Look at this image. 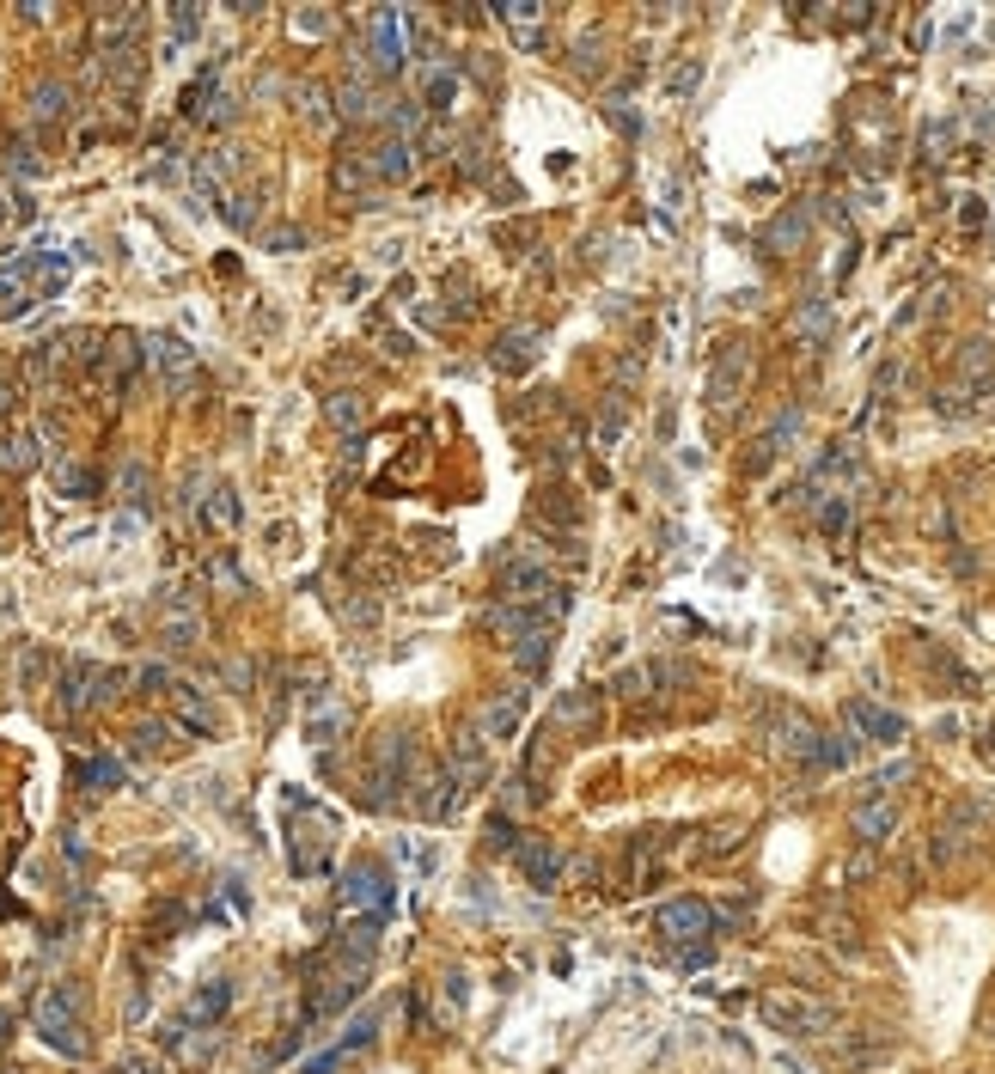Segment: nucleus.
I'll use <instances>...</instances> for the list:
<instances>
[{"mask_svg": "<svg viewBox=\"0 0 995 1074\" xmlns=\"http://www.w3.org/2000/svg\"><path fill=\"white\" fill-rule=\"evenodd\" d=\"M404 13H397V6H379V13H373V25H366V56H373V67H379V74H397V67H404V49H409V43H404Z\"/></svg>", "mask_w": 995, "mask_h": 1074, "instance_id": "1", "label": "nucleus"}, {"mask_svg": "<svg viewBox=\"0 0 995 1074\" xmlns=\"http://www.w3.org/2000/svg\"><path fill=\"white\" fill-rule=\"evenodd\" d=\"M745 379H752V348L745 343H733L721 361L709 366V404L714 409H727V404H739V391H745Z\"/></svg>", "mask_w": 995, "mask_h": 1074, "instance_id": "2", "label": "nucleus"}, {"mask_svg": "<svg viewBox=\"0 0 995 1074\" xmlns=\"http://www.w3.org/2000/svg\"><path fill=\"white\" fill-rule=\"evenodd\" d=\"M660 928H666V940H678V946H696V940L714 928V915H709L703 897H678V904L660 910Z\"/></svg>", "mask_w": 995, "mask_h": 1074, "instance_id": "3", "label": "nucleus"}, {"mask_svg": "<svg viewBox=\"0 0 995 1074\" xmlns=\"http://www.w3.org/2000/svg\"><path fill=\"white\" fill-rule=\"evenodd\" d=\"M409 171H415V153H409V141H397V135H385V141L366 153V178H379V183H404Z\"/></svg>", "mask_w": 995, "mask_h": 1074, "instance_id": "4", "label": "nucleus"}, {"mask_svg": "<svg viewBox=\"0 0 995 1074\" xmlns=\"http://www.w3.org/2000/svg\"><path fill=\"white\" fill-rule=\"evenodd\" d=\"M519 714H526V684H513V690H501V696H488L477 721H483L488 739H508V732L519 727Z\"/></svg>", "mask_w": 995, "mask_h": 1074, "instance_id": "5", "label": "nucleus"}, {"mask_svg": "<svg viewBox=\"0 0 995 1074\" xmlns=\"http://www.w3.org/2000/svg\"><path fill=\"white\" fill-rule=\"evenodd\" d=\"M764 1019H775L782 1032H813L818 1019H825V1008L800 1001V995H764Z\"/></svg>", "mask_w": 995, "mask_h": 1074, "instance_id": "6", "label": "nucleus"}, {"mask_svg": "<svg viewBox=\"0 0 995 1074\" xmlns=\"http://www.w3.org/2000/svg\"><path fill=\"white\" fill-rule=\"evenodd\" d=\"M849 727H861V739H879V745L904 739V721L892 709H874V702H849Z\"/></svg>", "mask_w": 995, "mask_h": 1074, "instance_id": "7", "label": "nucleus"}, {"mask_svg": "<svg viewBox=\"0 0 995 1074\" xmlns=\"http://www.w3.org/2000/svg\"><path fill=\"white\" fill-rule=\"evenodd\" d=\"M538 361V330H508L501 336V348H495V366L501 373H519V366Z\"/></svg>", "mask_w": 995, "mask_h": 1074, "instance_id": "8", "label": "nucleus"}, {"mask_svg": "<svg viewBox=\"0 0 995 1074\" xmlns=\"http://www.w3.org/2000/svg\"><path fill=\"white\" fill-rule=\"evenodd\" d=\"M324 422L343 427V434H354V427L366 422V397L361 391H336V397H324Z\"/></svg>", "mask_w": 995, "mask_h": 1074, "instance_id": "9", "label": "nucleus"}, {"mask_svg": "<svg viewBox=\"0 0 995 1074\" xmlns=\"http://www.w3.org/2000/svg\"><path fill=\"white\" fill-rule=\"evenodd\" d=\"M153 361H159L165 379H178V373H190V366H196V354H190V343H183V336H153Z\"/></svg>", "mask_w": 995, "mask_h": 1074, "instance_id": "10", "label": "nucleus"}, {"mask_svg": "<svg viewBox=\"0 0 995 1074\" xmlns=\"http://www.w3.org/2000/svg\"><path fill=\"white\" fill-rule=\"evenodd\" d=\"M892 824H898V812L886 806V800H867V806L855 812V831L867 836V843H879V836H892Z\"/></svg>", "mask_w": 995, "mask_h": 1074, "instance_id": "11", "label": "nucleus"}, {"mask_svg": "<svg viewBox=\"0 0 995 1074\" xmlns=\"http://www.w3.org/2000/svg\"><path fill=\"white\" fill-rule=\"evenodd\" d=\"M373 110H385V98H373V92H366L361 80H354V86H343V92H336V117L361 122V117H373Z\"/></svg>", "mask_w": 995, "mask_h": 1074, "instance_id": "12", "label": "nucleus"}, {"mask_svg": "<svg viewBox=\"0 0 995 1074\" xmlns=\"http://www.w3.org/2000/svg\"><path fill=\"white\" fill-rule=\"evenodd\" d=\"M519 867L531 873V885H556V849H549V843H526V849H519Z\"/></svg>", "mask_w": 995, "mask_h": 1074, "instance_id": "13", "label": "nucleus"}, {"mask_svg": "<svg viewBox=\"0 0 995 1074\" xmlns=\"http://www.w3.org/2000/svg\"><path fill=\"white\" fill-rule=\"evenodd\" d=\"M592 714H599V696H592V690H574V696L556 702V721H562V727H592Z\"/></svg>", "mask_w": 995, "mask_h": 1074, "instance_id": "14", "label": "nucleus"}, {"mask_svg": "<svg viewBox=\"0 0 995 1074\" xmlns=\"http://www.w3.org/2000/svg\"><path fill=\"white\" fill-rule=\"evenodd\" d=\"M800 239H806V208L775 214V226H770V244H775V251H800Z\"/></svg>", "mask_w": 995, "mask_h": 1074, "instance_id": "15", "label": "nucleus"}, {"mask_svg": "<svg viewBox=\"0 0 995 1074\" xmlns=\"http://www.w3.org/2000/svg\"><path fill=\"white\" fill-rule=\"evenodd\" d=\"M31 117H37V122H56V117H67V86L43 80L37 92H31Z\"/></svg>", "mask_w": 995, "mask_h": 1074, "instance_id": "16", "label": "nucleus"}, {"mask_svg": "<svg viewBox=\"0 0 995 1074\" xmlns=\"http://www.w3.org/2000/svg\"><path fill=\"white\" fill-rule=\"evenodd\" d=\"M0 465L6 470H31L37 465V440H31V434H6V440H0Z\"/></svg>", "mask_w": 995, "mask_h": 1074, "instance_id": "17", "label": "nucleus"}, {"mask_svg": "<svg viewBox=\"0 0 995 1074\" xmlns=\"http://www.w3.org/2000/svg\"><path fill=\"white\" fill-rule=\"evenodd\" d=\"M208 526H214V531H232V526H239V495H232L226 483L208 495Z\"/></svg>", "mask_w": 995, "mask_h": 1074, "instance_id": "18", "label": "nucleus"}, {"mask_svg": "<svg viewBox=\"0 0 995 1074\" xmlns=\"http://www.w3.org/2000/svg\"><path fill=\"white\" fill-rule=\"evenodd\" d=\"M348 897H354V904H385V873L354 867V879H348Z\"/></svg>", "mask_w": 995, "mask_h": 1074, "instance_id": "19", "label": "nucleus"}, {"mask_svg": "<svg viewBox=\"0 0 995 1074\" xmlns=\"http://www.w3.org/2000/svg\"><path fill=\"white\" fill-rule=\"evenodd\" d=\"M171 696H178V714L183 721H196V727H214V709H208L196 690H183V684H171Z\"/></svg>", "mask_w": 995, "mask_h": 1074, "instance_id": "20", "label": "nucleus"}, {"mask_svg": "<svg viewBox=\"0 0 995 1074\" xmlns=\"http://www.w3.org/2000/svg\"><path fill=\"white\" fill-rule=\"evenodd\" d=\"M19 305H25V275H19V263H13V269H0V318L19 312Z\"/></svg>", "mask_w": 995, "mask_h": 1074, "instance_id": "21", "label": "nucleus"}, {"mask_svg": "<svg viewBox=\"0 0 995 1074\" xmlns=\"http://www.w3.org/2000/svg\"><path fill=\"white\" fill-rule=\"evenodd\" d=\"M995 366V348L990 343H965L959 348V373H990Z\"/></svg>", "mask_w": 995, "mask_h": 1074, "instance_id": "22", "label": "nucleus"}, {"mask_svg": "<svg viewBox=\"0 0 995 1074\" xmlns=\"http://www.w3.org/2000/svg\"><path fill=\"white\" fill-rule=\"evenodd\" d=\"M501 19H508L513 31H526V43H531V31H538V19H544V13H538L531 0H519V6H501Z\"/></svg>", "mask_w": 995, "mask_h": 1074, "instance_id": "23", "label": "nucleus"}, {"mask_svg": "<svg viewBox=\"0 0 995 1074\" xmlns=\"http://www.w3.org/2000/svg\"><path fill=\"white\" fill-rule=\"evenodd\" d=\"M452 92H458V80H452V74H427V110H446Z\"/></svg>", "mask_w": 995, "mask_h": 1074, "instance_id": "24", "label": "nucleus"}, {"mask_svg": "<svg viewBox=\"0 0 995 1074\" xmlns=\"http://www.w3.org/2000/svg\"><path fill=\"white\" fill-rule=\"evenodd\" d=\"M56 476H61V495H92V470L86 465H61Z\"/></svg>", "mask_w": 995, "mask_h": 1074, "instance_id": "25", "label": "nucleus"}, {"mask_svg": "<svg viewBox=\"0 0 995 1074\" xmlns=\"http://www.w3.org/2000/svg\"><path fill=\"white\" fill-rule=\"evenodd\" d=\"M825 324H831V312H825V305H800V318H794L800 336H825Z\"/></svg>", "mask_w": 995, "mask_h": 1074, "instance_id": "26", "label": "nucleus"}, {"mask_svg": "<svg viewBox=\"0 0 995 1074\" xmlns=\"http://www.w3.org/2000/svg\"><path fill=\"white\" fill-rule=\"evenodd\" d=\"M300 98H305V117H312V122H330V117H336V104H330V92H318V86H305Z\"/></svg>", "mask_w": 995, "mask_h": 1074, "instance_id": "27", "label": "nucleus"}, {"mask_svg": "<svg viewBox=\"0 0 995 1074\" xmlns=\"http://www.w3.org/2000/svg\"><path fill=\"white\" fill-rule=\"evenodd\" d=\"M361 183H366V165H354V159H336V189H343V196H354Z\"/></svg>", "mask_w": 995, "mask_h": 1074, "instance_id": "28", "label": "nucleus"}, {"mask_svg": "<svg viewBox=\"0 0 995 1074\" xmlns=\"http://www.w3.org/2000/svg\"><path fill=\"white\" fill-rule=\"evenodd\" d=\"M696 80H703V67H696V61H684V67H672V80H666V92H672V98H684V92H691V86Z\"/></svg>", "mask_w": 995, "mask_h": 1074, "instance_id": "29", "label": "nucleus"}, {"mask_svg": "<svg viewBox=\"0 0 995 1074\" xmlns=\"http://www.w3.org/2000/svg\"><path fill=\"white\" fill-rule=\"evenodd\" d=\"M293 31H300V37H324L330 13H293Z\"/></svg>", "mask_w": 995, "mask_h": 1074, "instance_id": "30", "label": "nucleus"}, {"mask_svg": "<svg viewBox=\"0 0 995 1074\" xmlns=\"http://www.w3.org/2000/svg\"><path fill=\"white\" fill-rule=\"evenodd\" d=\"M617 696H630V702H635V696H648V671H641V666L623 671V678H617Z\"/></svg>", "mask_w": 995, "mask_h": 1074, "instance_id": "31", "label": "nucleus"}, {"mask_svg": "<svg viewBox=\"0 0 995 1074\" xmlns=\"http://www.w3.org/2000/svg\"><path fill=\"white\" fill-rule=\"evenodd\" d=\"M922 141H928V159H940V153H947V141H953V122H935Z\"/></svg>", "mask_w": 995, "mask_h": 1074, "instance_id": "32", "label": "nucleus"}, {"mask_svg": "<svg viewBox=\"0 0 995 1074\" xmlns=\"http://www.w3.org/2000/svg\"><path fill=\"white\" fill-rule=\"evenodd\" d=\"M599 434H605V446H617V434H623V409H605V415H599Z\"/></svg>", "mask_w": 995, "mask_h": 1074, "instance_id": "33", "label": "nucleus"}, {"mask_svg": "<svg viewBox=\"0 0 995 1074\" xmlns=\"http://www.w3.org/2000/svg\"><path fill=\"white\" fill-rule=\"evenodd\" d=\"M214 580H221L226 592H239V568H232V562H214Z\"/></svg>", "mask_w": 995, "mask_h": 1074, "instance_id": "34", "label": "nucleus"}]
</instances>
